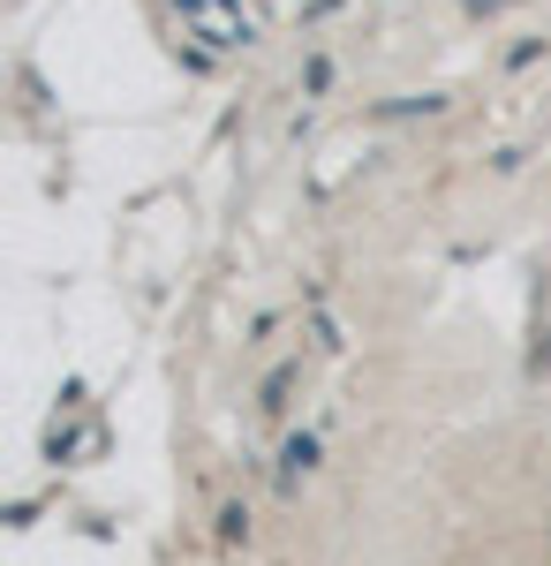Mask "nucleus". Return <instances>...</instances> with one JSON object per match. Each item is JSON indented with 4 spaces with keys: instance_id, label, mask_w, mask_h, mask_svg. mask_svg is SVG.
Instances as JSON below:
<instances>
[{
    "instance_id": "f257e3e1",
    "label": "nucleus",
    "mask_w": 551,
    "mask_h": 566,
    "mask_svg": "<svg viewBox=\"0 0 551 566\" xmlns=\"http://www.w3.org/2000/svg\"><path fill=\"white\" fill-rule=\"evenodd\" d=\"M174 15H181V39H212V53L257 45V15L242 0H174Z\"/></svg>"
},
{
    "instance_id": "f03ea898",
    "label": "nucleus",
    "mask_w": 551,
    "mask_h": 566,
    "mask_svg": "<svg viewBox=\"0 0 551 566\" xmlns=\"http://www.w3.org/2000/svg\"><path fill=\"white\" fill-rule=\"evenodd\" d=\"M310 461H318V438H288V469H280V483H295Z\"/></svg>"
}]
</instances>
